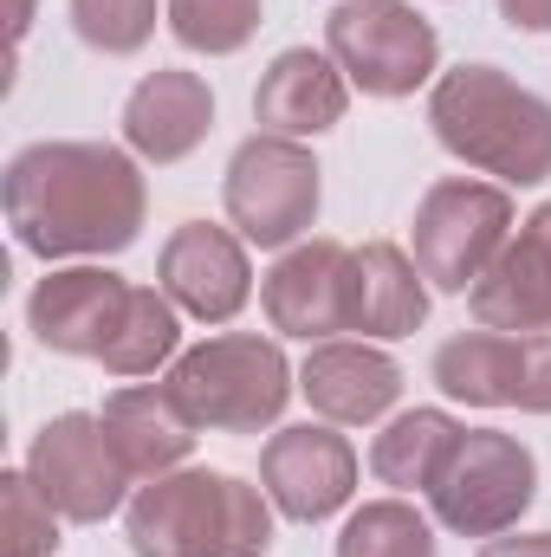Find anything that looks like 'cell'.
<instances>
[{
    "mask_svg": "<svg viewBox=\"0 0 551 557\" xmlns=\"http://www.w3.org/2000/svg\"><path fill=\"white\" fill-rule=\"evenodd\" d=\"M267 0H162V20L175 33V46L201 52V59H228L260 33Z\"/></svg>",
    "mask_w": 551,
    "mask_h": 557,
    "instance_id": "24",
    "label": "cell"
},
{
    "mask_svg": "<svg viewBox=\"0 0 551 557\" xmlns=\"http://www.w3.org/2000/svg\"><path fill=\"white\" fill-rule=\"evenodd\" d=\"M26 473L65 525H105L111 512L131 506V486H137L105 434V416H85V409H65L33 434Z\"/></svg>",
    "mask_w": 551,
    "mask_h": 557,
    "instance_id": "9",
    "label": "cell"
},
{
    "mask_svg": "<svg viewBox=\"0 0 551 557\" xmlns=\"http://www.w3.org/2000/svg\"><path fill=\"white\" fill-rule=\"evenodd\" d=\"M474 557H551V532H500Z\"/></svg>",
    "mask_w": 551,
    "mask_h": 557,
    "instance_id": "28",
    "label": "cell"
},
{
    "mask_svg": "<svg viewBox=\"0 0 551 557\" xmlns=\"http://www.w3.org/2000/svg\"><path fill=\"white\" fill-rule=\"evenodd\" d=\"M65 13L72 33L105 59H131L156 33V0H65Z\"/></svg>",
    "mask_w": 551,
    "mask_h": 557,
    "instance_id": "25",
    "label": "cell"
},
{
    "mask_svg": "<svg viewBox=\"0 0 551 557\" xmlns=\"http://www.w3.org/2000/svg\"><path fill=\"white\" fill-rule=\"evenodd\" d=\"M175 357H182V311H175V298L162 285H137L131 311H124V324H118V337L105 344L98 363L111 376H124V383H143V376L169 370Z\"/></svg>",
    "mask_w": 551,
    "mask_h": 557,
    "instance_id": "22",
    "label": "cell"
},
{
    "mask_svg": "<svg viewBox=\"0 0 551 557\" xmlns=\"http://www.w3.org/2000/svg\"><path fill=\"white\" fill-rule=\"evenodd\" d=\"M273 519L267 486L221 467H175L131 493L124 539L137 557H267Z\"/></svg>",
    "mask_w": 551,
    "mask_h": 557,
    "instance_id": "3",
    "label": "cell"
},
{
    "mask_svg": "<svg viewBox=\"0 0 551 557\" xmlns=\"http://www.w3.org/2000/svg\"><path fill=\"white\" fill-rule=\"evenodd\" d=\"M98 416H105V434H111V447H118V460L131 467L137 486L188 467V454L201 441L195 416L182 409V396L169 383H124V389L105 396Z\"/></svg>",
    "mask_w": 551,
    "mask_h": 557,
    "instance_id": "19",
    "label": "cell"
},
{
    "mask_svg": "<svg viewBox=\"0 0 551 557\" xmlns=\"http://www.w3.org/2000/svg\"><path fill=\"white\" fill-rule=\"evenodd\" d=\"M156 285L175 298L182 318L195 324H234L254 298V260L234 227L215 221H182L162 253H156Z\"/></svg>",
    "mask_w": 551,
    "mask_h": 557,
    "instance_id": "11",
    "label": "cell"
},
{
    "mask_svg": "<svg viewBox=\"0 0 551 557\" xmlns=\"http://www.w3.org/2000/svg\"><path fill=\"white\" fill-rule=\"evenodd\" d=\"M26 26H33V0H13V39H26Z\"/></svg>",
    "mask_w": 551,
    "mask_h": 557,
    "instance_id": "30",
    "label": "cell"
},
{
    "mask_svg": "<svg viewBox=\"0 0 551 557\" xmlns=\"http://www.w3.org/2000/svg\"><path fill=\"white\" fill-rule=\"evenodd\" d=\"M221 201H228V227H234L247 247L285 253V247H298V240L311 234V221H318V201H325L318 156L292 137L254 131V137L228 156Z\"/></svg>",
    "mask_w": 551,
    "mask_h": 557,
    "instance_id": "8",
    "label": "cell"
},
{
    "mask_svg": "<svg viewBox=\"0 0 551 557\" xmlns=\"http://www.w3.org/2000/svg\"><path fill=\"white\" fill-rule=\"evenodd\" d=\"M131 278L98 267V260H72V267H46V278L26 298V324L52 357H105V344L118 337L124 311H131Z\"/></svg>",
    "mask_w": 551,
    "mask_h": 557,
    "instance_id": "12",
    "label": "cell"
},
{
    "mask_svg": "<svg viewBox=\"0 0 551 557\" xmlns=\"http://www.w3.org/2000/svg\"><path fill=\"white\" fill-rule=\"evenodd\" d=\"M454 441H461V421L448 416V409H403V416H390L377 428V441H370V473H377V486H390V493H403V499H409V493H428V486L441 480Z\"/></svg>",
    "mask_w": 551,
    "mask_h": 557,
    "instance_id": "21",
    "label": "cell"
},
{
    "mask_svg": "<svg viewBox=\"0 0 551 557\" xmlns=\"http://www.w3.org/2000/svg\"><path fill=\"white\" fill-rule=\"evenodd\" d=\"M403 363L370 344V337H331V344H311L305 363H298V396L311 403L318 421H338V428H377V421L396 416L403 403Z\"/></svg>",
    "mask_w": 551,
    "mask_h": 557,
    "instance_id": "13",
    "label": "cell"
},
{
    "mask_svg": "<svg viewBox=\"0 0 551 557\" xmlns=\"http://www.w3.org/2000/svg\"><path fill=\"white\" fill-rule=\"evenodd\" d=\"M513 227H519V208L500 182L441 175L415 201L409 253L434 292H474L487 278V267L500 260V247L513 240Z\"/></svg>",
    "mask_w": 551,
    "mask_h": 557,
    "instance_id": "6",
    "label": "cell"
},
{
    "mask_svg": "<svg viewBox=\"0 0 551 557\" xmlns=\"http://www.w3.org/2000/svg\"><path fill=\"white\" fill-rule=\"evenodd\" d=\"M500 20L513 33H551V0H500Z\"/></svg>",
    "mask_w": 551,
    "mask_h": 557,
    "instance_id": "29",
    "label": "cell"
},
{
    "mask_svg": "<svg viewBox=\"0 0 551 557\" xmlns=\"http://www.w3.org/2000/svg\"><path fill=\"white\" fill-rule=\"evenodd\" d=\"M513 409L551 416V331H526L519 337V389H513Z\"/></svg>",
    "mask_w": 551,
    "mask_h": 557,
    "instance_id": "27",
    "label": "cell"
},
{
    "mask_svg": "<svg viewBox=\"0 0 551 557\" xmlns=\"http://www.w3.org/2000/svg\"><path fill=\"white\" fill-rule=\"evenodd\" d=\"M539 499V460L506 428H461L441 480L428 486V512L454 539H500L519 532V519Z\"/></svg>",
    "mask_w": 551,
    "mask_h": 557,
    "instance_id": "5",
    "label": "cell"
},
{
    "mask_svg": "<svg viewBox=\"0 0 551 557\" xmlns=\"http://www.w3.org/2000/svg\"><path fill=\"white\" fill-rule=\"evenodd\" d=\"M7 227L46 267L111 260L149 221L143 162L118 143H26L0 175Z\"/></svg>",
    "mask_w": 551,
    "mask_h": 557,
    "instance_id": "1",
    "label": "cell"
},
{
    "mask_svg": "<svg viewBox=\"0 0 551 557\" xmlns=\"http://www.w3.org/2000/svg\"><path fill=\"white\" fill-rule=\"evenodd\" d=\"M434 143L500 188L551 182V104L500 65H454L428 85Z\"/></svg>",
    "mask_w": 551,
    "mask_h": 557,
    "instance_id": "2",
    "label": "cell"
},
{
    "mask_svg": "<svg viewBox=\"0 0 551 557\" xmlns=\"http://www.w3.org/2000/svg\"><path fill=\"white\" fill-rule=\"evenodd\" d=\"M357 447L338 421H292L273 428L260 447V486L279 519L292 525H325L357 499Z\"/></svg>",
    "mask_w": 551,
    "mask_h": 557,
    "instance_id": "10",
    "label": "cell"
},
{
    "mask_svg": "<svg viewBox=\"0 0 551 557\" xmlns=\"http://www.w3.org/2000/svg\"><path fill=\"white\" fill-rule=\"evenodd\" d=\"M325 52L364 98H415L441 78V39L409 0H338L325 13Z\"/></svg>",
    "mask_w": 551,
    "mask_h": 557,
    "instance_id": "7",
    "label": "cell"
},
{
    "mask_svg": "<svg viewBox=\"0 0 551 557\" xmlns=\"http://www.w3.org/2000/svg\"><path fill=\"white\" fill-rule=\"evenodd\" d=\"M7 557H52L59 552V512L46 506V493L33 486V473L26 467H13L7 480Z\"/></svg>",
    "mask_w": 551,
    "mask_h": 557,
    "instance_id": "26",
    "label": "cell"
},
{
    "mask_svg": "<svg viewBox=\"0 0 551 557\" xmlns=\"http://www.w3.org/2000/svg\"><path fill=\"white\" fill-rule=\"evenodd\" d=\"M162 383L182 396V409L195 416L201 434H267V428H279L292 389H298V370L285 363L279 337L215 331L195 350H182Z\"/></svg>",
    "mask_w": 551,
    "mask_h": 557,
    "instance_id": "4",
    "label": "cell"
},
{
    "mask_svg": "<svg viewBox=\"0 0 551 557\" xmlns=\"http://www.w3.org/2000/svg\"><path fill=\"white\" fill-rule=\"evenodd\" d=\"M467 311L474 324L487 331H551V201H539L513 240L500 247V260L487 267V278L467 292Z\"/></svg>",
    "mask_w": 551,
    "mask_h": 557,
    "instance_id": "17",
    "label": "cell"
},
{
    "mask_svg": "<svg viewBox=\"0 0 551 557\" xmlns=\"http://www.w3.org/2000/svg\"><path fill=\"white\" fill-rule=\"evenodd\" d=\"M428 324V278L409 247L364 240L344 260V331L370 344H403Z\"/></svg>",
    "mask_w": 551,
    "mask_h": 557,
    "instance_id": "15",
    "label": "cell"
},
{
    "mask_svg": "<svg viewBox=\"0 0 551 557\" xmlns=\"http://www.w3.org/2000/svg\"><path fill=\"white\" fill-rule=\"evenodd\" d=\"M434 389L448 403H467V409H513V389H519V337L513 331H454L434 363H428Z\"/></svg>",
    "mask_w": 551,
    "mask_h": 557,
    "instance_id": "20",
    "label": "cell"
},
{
    "mask_svg": "<svg viewBox=\"0 0 551 557\" xmlns=\"http://www.w3.org/2000/svg\"><path fill=\"white\" fill-rule=\"evenodd\" d=\"M344 111H351V78L338 72L325 46H285L254 85V124L292 143L338 131Z\"/></svg>",
    "mask_w": 551,
    "mask_h": 557,
    "instance_id": "18",
    "label": "cell"
},
{
    "mask_svg": "<svg viewBox=\"0 0 551 557\" xmlns=\"http://www.w3.org/2000/svg\"><path fill=\"white\" fill-rule=\"evenodd\" d=\"M344 260H351L344 240L305 234L298 247H285L267 267L260 311H267V324H273L279 337H298V344L344 337Z\"/></svg>",
    "mask_w": 551,
    "mask_h": 557,
    "instance_id": "14",
    "label": "cell"
},
{
    "mask_svg": "<svg viewBox=\"0 0 551 557\" xmlns=\"http://www.w3.org/2000/svg\"><path fill=\"white\" fill-rule=\"evenodd\" d=\"M215 131V91L201 72H182V65H156L143 72L124 98V149L137 162H188Z\"/></svg>",
    "mask_w": 551,
    "mask_h": 557,
    "instance_id": "16",
    "label": "cell"
},
{
    "mask_svg": "<svg viewBox=\"0 0 551 557\" xmlns=\"http://www.w3.org/2000/svg\"><path fill=\"white\" fill-rule=\"evenodd\" d=\"M434 545H441L434 512L409 506L403 493L351 506V519L338 532V557H434Z\"/></svg>",
    "mask_w": 551,
    "mask_h": 557,
    "instance_id": "23",
    "label": "cell"
}]
</instances>
